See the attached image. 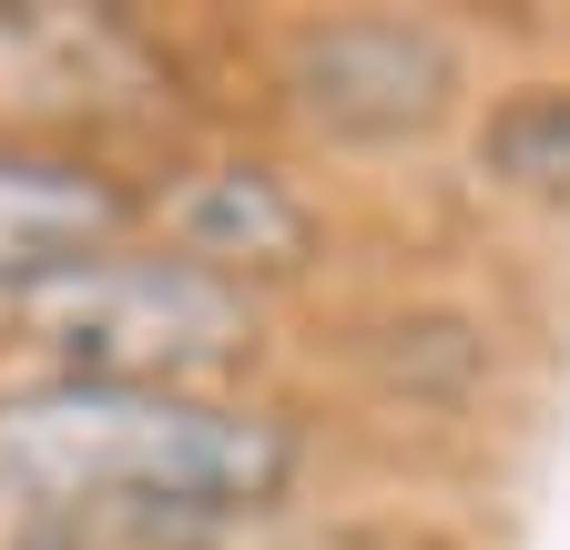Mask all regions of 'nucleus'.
I'll list each match as a JSON object with an SVG mask.
<instances>
[{"instance_id": "nucleus-1", "label": "nucleus", "mask_w": 570, "mask_h": 550, "mask_svg": "<svg viewBox=\"0 0 570 550\" xmlns=\"http://www.w3.org/2000/svg\"><path fill=\"white\" fill-rule=\"evenodd\" d=\"M326 419L285 387H122L0 367V520L82 550H235L316 490Z\"/></svg>"}, {"instance_id": "nucleus-2", "label": "nucleus", "mask_w": 570, "mask_h": 550, "mask_svg": "<svg viewBox=\"0 0 570 550\" xmlns=\"http://www.w3.org/2000/svg\"><path fill=\"white\" fill-rule=\"evenodd\" d=\"M245 61L265 132L306 164H428L489 92V51L449 11H285Z\"/></svg>"}, {"instance_id": "nucleus-3", "label": "nucleus", "mask_w": 570, "mask_h": 550, "mask_svg": "<svg viewBox=\"0 0 570 550\" xmlns=\"http://www.w3.org/2000/svg\"><path fill=\"white\" fill-rule=\"evenodd\" d=\"M0 367L122 377V387H275L285 306L132 235L0 306Z\"/></svg>"}, {"instance_id": "nucleus-4", "label": "nucleus", "mask_w": 570, "mask_h": 550, "mask_svg": "<svg viewBox=\"0 0 570 550\" xmlns=\"http://www.w3.org/2000/svg\"><path fill=\"white\" fill-rule=\"evenodd\" d=\"M154 184V215L142 235L174 245L184 265L225 275V286H255L275 306H296L306 286H326L336 255H346V225H336V194L306 154H285L275 132H235V122H204L184 132L174 154L142 164Z\"/></svg>"}, {"instance_id": "nucleus-5", "label": "nucleus", "mask_w": 570, "mask_h": 550, "mask_svg": "<svg viewBox=\"0 0 570 550\" xmlns=\"http://www.w3.org/2000/svg\"><path fill=\"white\" fill-rule=\"evenodd\" d=\"M214 112L194 102L184 41L142 11H0V132H41V144H92L154 164Z\"/></svg>"}, {"instance_id": "nucleus-6", "label": "nucleus", "mask_w": 570, "mask_h": 550, "mask_svg": "<svg viewBox=\"0 0 570 550\" xmlns=\"http://www.w3.org/2000/svg\"><path fill=\"white\" fill-rule=\"evenodd\" d=\"M142 215H154V184H142L132 154L0 132V306L112 255V245H132Z\"/></svg>"}, {"instance_id": "nucleus-7", "label": "nucleus", "mask_w": 570, "mask_h": 550, "mask_svg": "<svg viewBox=\"0 0 570 550\" xmlns=\"http://www.w3.org/2000/svg\"><path fill=\"white\" fill-rule=\"evenodd\" d=\"M459 174L499 215L570 225V51L489 72V92L459 132Z\"/></svg>"}]
</instances>
